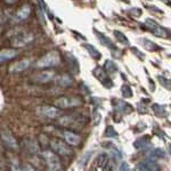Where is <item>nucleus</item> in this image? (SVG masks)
Here are the masks:
<instances>
[{
    "instance_id": "1",
    "label": "nucleus",
    "mask_w": 171,
    "mask_h": 171,
    "mask_svg": "<svg viewBox=\"0 0 171 171\" xmlns=\"http://www.w3.org/2000/svg\"><path fill=\"white\" fill-rule=\"evenodd\" d=\"M60 62V52L57 50H54V52H50L46 54L44 57H41L38 62L36 63L37 68H52V66H56L58 65Z\"/></svg>"
},
{
    "instance_id": "2",
    "label": "nucleus",
    "mask_w": 171,
    "mask_h": 171,
    "mask_svg": "<svg viewBox=\"0 0 171 171\" xmlns=\"http://www.w3.org/2000/svg\"><path fill=\"white\" fill-rule=\"evenodd\" d=\"M46 164H47V170L48 171H63V165L60 163V156L56 153L50 151H46L42 153Z\"/></svg>"
},
{
    "instance_id": "3",
    "label": "nucleus",
    "mask_w": 171,
    "mask_h": 171,
    "mask_svg": "<svg viewBox=\"0 0 171 171\" xmlns=\"http://www.w3.org/2000/svg\"><path fill=\"white\" fill-rule=\"evenodd\" d=\"M50 147L54 151V153H56L57 155L62 156H71L72 155V150L66 143H64L63 140L60 139H52L50 142Z\"/></svg>"
},
{
    "instance_id": "4",
    "label": "nucleus",
    "mask_w": 171,
    "mask_h": 171,
    "mask_svg": "<svg viewBox=\"0 0 171 171\" xmlns=\"http://www.w3.org/2000/svg\"><path fill=\"white\" fill-rule=\"evenodd\" d=\"M58 123L64 127H73V128H80L86 123V119L81 118L80 115H66L63 116L58 120Z\"/></svg>"
},
{
    "instance_id": "5",
    "label": "nucleus",
    "mask_w": 171,
    "mask_h": 171,
    "mask_svg": "<svg viewBox=\"0 0 171 171\" xmlns=\"http://www.w3.org/2000/svg\"><path fill=\"white\" fill-rule=\"evenodd\" d=\"M54 104L58 108H71L80 106L82 100L78 97H60L54 102Z\"/></svg>"
},
{
    "instance_id": "6",
    "label": "nucleus",
    "mask_w": 171,
    "mask_h": 171,
    "mask_svg": "<svg viewBox=\"0 0 171 171\" xmlns=\"http://www.w3.org/2000/svg\"><path fill=\"white\" fill-rule=\"evenodd\" d=\"M32 40H33V34L32 33L21 31L13 37L10 42H12L13 47H23L25 45H28L29 42H31Z\"/></svg>"
},
{
    "instance_id": "7",
    "label": "nucleus",
    "mask_w": 171,
    "mask_h": 171,
    "mask_svg": "<svg viewBox=\"0 0 171 171\" xmlns=\"http://www.w3.org/2000/svg\"><path fill=\"white\" fill-rule=\"evenodd\" d=\"M0 138L5 143V145L8 148H12V150H17L18 148V144L17 140L15 139V137L13 136V134L8 129H1L0 130Z\"/></svg>"
},
{
    "instance_id": "8",
    "label": "nucleus",
    "mask_w": 171,
    "mask_h": 171,
    "mask_svg": "<svg viewBox=\"0 0 171 171\" xmlns=\"http://www.w3.org/2000/svg\"><path fill=\"white\" fill-rule=\"evenodd\" d=\"M92 73H94V76L97 78V79L99 80L100 82L105 86V87H112V81L110 80V78H108L107 73H106V71L104 70V68H99V66H97V68H95V70L92 71Z\"/></svg>"
},
{
    "instance_id": "9",
    "label": "nucleus",
    "mask_w": 171,
    "mask_h": 171,
    "mask_svg": "<svg viewBox=\"0 0 171 171\" xmlns=\"http://www.w3.org/2000/svg\"><path fill=\"white\" fill-rule=\"evenodd\" d=\"M31 14V7L29 5H24L18 12L16 13L15 16L13 17V22L14 23H20L22 21L26 20Z\"/></svg>"
},
{
    "instance_id": "10",
    "label": "nucleus",
    "mask_w": 171,
    "mask_h": 171,
    "mask_svg": "<svg viewBox=\"0 0 171 171\" xmlns=\"http://www.w3.org/2000/svg\"><path fill=\"white\" fill-rule=\"evenodd\" d=\"M65 60L68 64V68L72 71L73 74H78L80 71V66H79V62L76 58V56L72 55L71 52H65Z\"/></svg>"
},
{
    "instance_id": "11",
    "label": "nucleus",
    "mask_w": 171,
    "mask_h": 171,
    "mask_svg": "<svg viewBox=\"0 0 171 171\" xmlns=\"http://www.w3.org/2000/svg\"><path fill=\"white\" fill-rule=\"evenodd\" d=\"M54 78H55V72L45 71V72L39 73V74H37V76L33 78V81H34V82H38V84H47L49 81H52Z\"/></svg>"
},
{
    "instance_id": "12",
    "label": "nucleus",
    "mask_w": 171,
    "mask_h": 171,
    "mask_svg": "<svg viewBox=\"0 0 171 171\" xmlns=\"http://www.w3.org/2000/svg\"><path fill=\"white\" fill-rule=\"evenodd\" d=\"M64 139L68 145H71V146H78L80 143H81V138L80 136H78L76 134L72 131H64Z\"/></svg>"
},
{
    "instance_id": "13",
    "label": "nucleus",
    "mask_w": 171,
    "mask_h": 171,
    "mask_svg": "<svg viewBox=\"0 0 171 171\" xmlns=\"http://www.w3.org/2000/svg\"><path fill=\"white\" fill-rule=\"evenodd\" d=\"M17 55H18V52L15 49H2L0 50V63L14 60Z\"/></svg>"
},
{
    "instance_id": "14",
    "label": "nucleus",
    "mask_w": 171,
    "mask_h": 171,
    "mask_svg": "<svg viewBox=\"0 0 171 171\" xmlns=\"http://www.w3.org/2000/svg\"><path fill=\"white\" fill-rule=\"evenodd\" d=\"M29 66H30V60H20V62H17V63L13 64L12 66L9 68V72H10V73H20V72L25 71Z\"/></svg>"
},
{
    "instance_id": "15",
    "label": "nucleus",
    "mask_w": 171,
    "mask_h": 171,
    "mask_svg": "<svg viewBox=\"0 0 171 171\" xmlns=\"http://www.w3.org/2000/svg\"><path fill=\"white\" fill-rule=\"evenodd\" d=\"M40 111H41V113L45 116L50 118V119H55V118L60 115V108L54 107V106H42V107L40 108Z\"/></svg>"
},
{
    "instance_id": "16",
    "label": "nucleus",
    "mask_w": 171,
    "mask_h": 171,
    "mask_svg": "<svg viewBox=\"0 0 171 171\" xmlns=\"http://www.w3.org/2000/svg\"><path fill=\"white\" fill-rule=\"evenodd\" d=\"M138 169L140 171H160L159 164L154 161H145L138 165Z\"/></svg>"
},
{
    "instance_id": "17",
    "label": "nucleus",
    "mask_w": 171,
    "mask_h": 171,
    "mask_svg": "<svg viewBox=\"0 0 171 171\" xmlns=\"http://www.w3.org/2000/svg\"><path fill=\"white\" fill-rule=\"evenodd\" d=\"M95 32H96V34H97V37H98V40H99V42H100L102 45H103V46H105V47L110 48L112 52H113V50H116L115 45L113 44L111 40L108 39L107 37L104 36L103 33H100V32H97V31H95Z\"/></svg>"
},
{
    "instance_id": "18",
    "label": "nucleus",
    "mask_w": 171,
    "mask_h": 171,
    "mask_svg": "<svg viewBox=\"0 0 171 171\" xmlns=\"http://www.w3.org/2000/svg\"><path fill=\"white\" fill-rule=\"evenodd\" d=\"M72 82H73V79L68 74H62V76L56 78V84H58V86H60V87H64V88L70 87L72 84Z\"/></svg>"
},
{
    "instance_id": "19",
    "label": "nucleus",
    "mask_w": 171,
    "mask_h": 171,
    "mask_svg": "<svg viewBox=\"0 0 171 171\" xmlns=\"http://www.w3.org/2000/svg\"><path fill=\"white\" fill-rule=\"evenodd\" d=\"M139 42L143 45L147 50H150V52H154V50H157V49H159V46H157V45L154 44L151 40L146 39V38H140Z\"/></svg>"
},
{
    "instance_id": "20",
    "label": "nucleus",
    "mask_w": 171,
    "mask_h": 171,
    "mask_svg": "<svg viewBox=\"0 0 171 171\" xmlns=\"http://www.w3.org/2000/svg\"><path fill=\"white\" fill-rule=\"evenodd\" d=\"M116 110L119 112H123V113H130L132 111V107L129 105V104L124 103L122 100H118L116 102Z\"/></svg>"
},
{
    "instance_id": "21",
    "label": "nucleus",
    "mask_w": 171,
    "mask_h": 171,
    "mask_svg": "<svg viewBox=\"0 0 171 171\" xmlns=\"http://www.w3.org/2000/svg\"><path fill=\"white\" fill-rule=\"evenodd\" d=\"M84 48L88 50V52H89V55H90V57H92V58H95V60H97V58H100V52L96 49L92 45L90 44H86L84 45Z\"/></svg>"
},
{
    "instance_id": "22",
    "label": "nucleus",
    "mask_w": 171,
    "mask_h": 171,
    "mask_svg": "<svg viewBox=\"0 0 171 171\" xmlns=\"http://www.w3.org/2000/svg\"><path fill=\"white\" fill-rule=\"evenodd\" d=\"M152 32H153V34L156 37H161V38H168V37H169V32H168V30L161 28L160 25H157V26H156Z\"/></svg>"
},
{
    "instance_id": "23",
    "label": "nucleus",
    "mask_w": 171,
    "mask_h": 171,
    "mask_svg": "<svg viewBox=\"0 0 171 171\" xmlns=\"http://www.w3.org/2000/svg\"><path fill=\"white\" fill-rule=\"evenodd\" d=\"M108 162V157L106 154H100L97 159H96V164L99 168H104L106 165V163Z\"/></svg>"
},
{
    "instance_id": "24",
    "label": "nucleus",
    "mask_w": 171,
    "mask_h": 171,
    "mask_svg": "<svg viewBox=\"0 0 171 171\" xmlns=\"http://www.w3.org/2000/svg\"><path fill=\"white\" fill-rule=\"evenodd\" d=\"M114 36L116 37V39H118V41L119 42H121V44L126 45V46H129V40H128V38L126 36H124L122 32L120 31H114Z\"/></svg>"
},
{
    "instance_id": "25",
    "label": "nucleus",
    "mask_w": 171,
    "mask_h": 171,
    "mask_svg": "<svg viewBox=\"0 0 171 171\" xmlns=\"http://www.w3.org/2000/svg\"><path fill=\"white\" fill-rule=\"evenodd\" d=\"M105 68H106V73H108V74H112V73L118 71L116 65L112 60H106L105 62Z\"/></svg>"
},
{
    "instance_id": "26",
    "label": "nucleus",
    "mask_w": 171,
    "mask_h": 171,
    "mask_svg": "<svg viewBox=\"0 0 171 171\" xmlns=\"http://www.w3.org/2000/svg\"><path fill=\"white\" fill-rule=\"evenodd\" d=\"M152 156L154 159H163L164 156H165V152L163 150H161V148H156L155 151H153Z\"/></svg>"
},
{
    "instance_id": "27",
    "label": "nucleus",
    "mask_w": 171,
    "mask_h": 171,
    "mask_svg": "<svg viewBox=\"0 0 171 171\" xmlns=\"http://www.w3.org/2000/svg\"><path fill=\"white\" fill-rule=\"evenodd\" d=\"M157 25H159V24L156 23L155 21L151 20V18H147V20L145 21V26H146L148 30H151V31H153Z\"/></svg>"
},
{
    "instance_id": "28",
    "label": "nucleus",
    "mask_w": 171,
    "mask_h": 171,
    "mask_svg": "<svg viewBox=\"0 0 171 171\" xmlns=\"http://www.w3.org/2000/svg\"><path fill=\"white\" fill-rule=\"evenodd\" d=\"M122 95H123L124 97H128V98L132 96L131 88L129 87L128 84H123V86H122Z\"/></svg>"
},
{
    "instance_id": "29",
    "label": "nucleus",
    "mask_w": 171,
    "mask_h": 171,
    "mask_svg": "<svg viewBox=\"0 0 171 171\" xmlns=\"http://www.w3.org/2000/svg\"><path fill=\"white\" fill-rule=\"evenodd\" d=\"M146 144H147V142L145 140V138H140V139L136 140L135 142V147L140 150V148H143L144 146H146Z\"/></svg>"
},
{
    "instance_id": "30",
    "label": "nucleus",
    "mask_w": 171,
    "mask_h": 171,
    "mask_svg": "<svg viewBox=\"0 0 171 171\" xmlns=\"http://www.w3.org/2000/svg\"><path fill=\"white\" fill-rule=\"evenodd\" d=\"M159 80H160V82L162 84V86H164L167 89H170V81H169V80L165 79V78H162V76H159Z\"/></svg>"
},
{
    "instance_id": "31",
    "label": "nucleus",
    "mask_w": 171,
    "mask_h": 171,
    "mask_svg": "<svg viewBox=\"0 0 171 171\" xmlns=\"http://www.w3.org/2000/svg\"><path fill=\"white\" fill-rule=\"evenodd\" d=\"M106 136H107V137H115L116 131L114 130V128H113V127H108L107 130H106Z\"/></svg>"
},
{
    "instance_id": "32",
    "label": "nucleus",
    "mask_w": 171,
    "mask_h": 171,
    "mask_svg": "<svg viewBox=\"0 0 171 171\" xmlns=\"http://www.w3.org/2000/svg\"><path fill=\"white\" fill-rule=\"evenodd\" d=\"M153 111L155 112V113H157V114H160V112H163L164 113V108L162 106L157 105V104H155V105H153Z\"/></svg>"
},
{
    "instance_id": "33",
    "label": "nucleus",
    "mask_w": 171,
    "mask_h": 171,
    "mask_svg": "<svg viewBox=\"0 0 171 171\" xmlns=\"http://www.w3.org/2000/svg\"><path fill=\"white\" fill-rule=\"evenodd\" d=\"M22 171H36V169L32 167L31 164L26 163V164H24V165H23V169H22Z\"/></svg>"
},
{
    "instance_id": "34",
    "label": "nucleus",
    "mask_w": 171,
    "mask_h": 171,
    "mask_svg": "<svg viewBox=\"0 0 171 171\" xmlns=\"http://www.w3.org/2000/svg\"><path fill=\"white\" fill-rule=\"evenodd\" d=\"M10 170H12V171H22V169L20 168L18 163H16V162H13L12 167H10Z\"/></svg>"
},
{
    "instance_id": "35",
    "label": "nucleus",
    "mask_w": 171,
    "mask_h": 171,
    "mask_svg": "<svg viewBox=\"0 0 171 171\" xmlns=\"http://www.w3.org/2000/svg\"><path fill=\"white\" fill-rule=\"evenodd\" d=\"M120 171H131V170L129 169V165L127 163H122V165L120 168Z\"/></svg>"
},
{
    "instance_id": "36",
    "label": "nucleus",
    "mask_w": 171,
    "mask_h": 171,
    "mask_svg": "<svg viewBox=\"0 0 171 171\" xmlns=\"http://www.w3.org/2000/svg\"><path fill=\"white\" fill-rule=\"evenodd\" d=\"M132 52H134L135 54H137V55L139 56L140 60H144V54H143V52H140L139 50H137V49H132Z\"/></svg>"
},
{
    "instance_id": "37",
    "label": "nucleus",
    "mask_w": 171,
    "mask_h": 171,
    "mask_svg": "<svg viewBox=\"0 0 171 171\" xmlns=\"http://www.w3.org/2000/svg\"><path fill=\"white\" fill-rule=\"evenodd\" d=\"M5 1H6L7 4H14V2H16L17 0H5Z\"/></svg>"
},
{
    "instance_id": "38",
    "label": "nucleus",
    "mask_w": 171,
    "mask_h": 171,
    "mask_svg": "<svg viewBox=\"0 0 171 171\" xmlns=\"http://www.w3.org/2000/svg\"><path fill=\"white\" fill-rule=\"evenodd\" d=\"M90 171H96V169H91V170H90Z\"/></svg>"
},
{
    "instance_id": "39",
    "label": "nucleus",
    "mask_w": 171,
    "mask_h": 171,
    "mask_svg": "<svg viewBox=\"0 0 171 171\" xmlns=\"http://www.w3.org/2000/svg\"><path fill=\"white\" fill-rule=\"evenodd\" d=\"M0 171H2V170H1V169H0Z\"/></svg>"
}]
</instances>
